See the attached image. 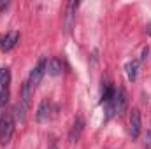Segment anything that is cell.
<instances>
[{
	"instance_id": "3",
	"label": "cell",
	"mask_w": 151,
	"mask_h": 149,
	"mask_svg": "<svg viewBox=\"0 0 151 149\" xmlns=\"http://www.w3.org/2000/svg\"><path fill=\"white\" fill-rule=\"evenodd\" d=\"M77 5H79V2H69L67 4V11H65V21H63V28H65V32L67 34H70L72 32V28H74V21H76V9H77Z\"/></svg>"
},
{
	"instance_id": "14",
	"label": "cell",
	"mask_w": 151,
	"mask_h": 149,
	"mask_svg": "<svg viewBox=\"0 0 151 149\" xmlns=\"http://www.w3.org/2000/svg\"><path fill=\"white\" fill-rule=\"evenodd\" d=\"M7 97H9V88H2V91H0V105L7 104Z\"/></svg>"
},
{
	"instance_id": "5",
	"label": "cell",
	"mask_w": 151,
	"mask_h": 149,
	"mask_svg": "<svg viewBox=\"0 0 151 149\" xmlns=\"http://www.w3.org/2000/svg\"><path fill=\"white\" fill-rule=\"evenodd\" d=\"M83 130H84V119H83L81 116H77L76 121H74V125H72V128H70V132H69V142H70V144H76V142L79 140Z\"/></svg>"
},
{
	"instance_id": "17",
	"label": "cell",
	"mask_w": 151,
	"mask_h": 149,
	"mask_svg": "<svg viewBox=\"0 0 151 149\" xmlns=\"http://www.w3.org/2000/svg\"><path fill=\"white\" fill-rule=\"evenodd\" d=\"M0 47H2V37H0Z\"/></svg>"
},
{
	"instance_id": "16",
	"label": "cell",
	"mask_w": 151,
	"mask_h": 149,
	"mask_svg": "<svg viewBox=\"0 0 151 149\" xmlns=\"http://www.w3.org/2000/svg\"><path fill=\"white\" fill-rule=\"evenodd\" d=\"M7 5H9V4H7V2H0V11H2V9H4V7H7Z\"/></svg>"
},
{
	"instance_id": "1",
	"label": "cell",
	"mask_w": 151,
	"mask_h": 149,
	"mask_svg": "<svg viewBox=\"0 0 151 149\" xmlns=\"http://www.w3.org/2000/svg\"><path fill=\"white\" fill-rule=\"evenodd\" d=\"M14 117L11 112L4 114L2 119H0V144L2 146H7L12 139V133H14Z\"/></svg>"
},
{
	"instance_id": "13",
	"label": "cell",
	"mask_w": 151,
	"mask_h": 149,
	"mask_svg": "<svg viewBox=\"0 0 151 149\" xmlns=\"http://www.w3.org/2000/svg\"><path fill=\"white\" fill-rule=\"evenodd\" d=\"M14 114H16V119L18 121H25V116H27V109L21 105V104H18L16 107H14Z\"/></svg>"
},
{
	"instance_id": "12",
	"label": "cell",
	"mask_w": 151,
	"mask_h": 149,
	"mask_svg": "<svg viewBox=\"0 0 151 149\" xmlns=\"http://www.w3.org/2000/svg\"><path fill=\"white\" fill-rule=\"evenodd\" d=\"M9 81H11V74L7 69H0V84L2 88H9Z\"/></svg>"
},
{
	"instance_id": "7",
	"label": "cell",
	"mask_w": 151,
	"mask_h": 149,
	"mask_svg": "<svg viewBox=\"0 0 151 149\" xmlns=\"http://www.w3.org/2000/svg\"><path fill=\"white\" fill-rule=\"evenodd\" d=\"M49 116H51V102L44 98V100L39 104V107H37L35 119H37L39 123H46V121L49 119Z\"/></svg>"
},
{
	"instance_id": "4",
	"label": "cell",
	"mask_w": 151,
	"mask_h": 149,
	"mask_svg": "<svg viewBox=\"0 0 151 149\" xmlns=\"http://www.w3.org/2000/svg\"><path fill=\"white\" fill-rule=\"evenodd\" d=\"M114 111L116 114H123V112L127 111V105H128V95H127V91L123 90V88H119L118 90V93H114Z\"/></svg>"
},
{
	"instance_id": "2",
	"label": "cell",
	"mask_w": 151,
	"mask_h": 149,
	"mask_svg": "<svg viewBox=\"0 0 151 149\" xmlns=\"http://www.w3.org/2000/svg\"><path fill=\"white\" fill-rule=\"evenodd\" d=\"M46 72H47V60H46V58H40L39 63L32 69V72H30L28 84H30L32 88H35L37 84H40V81H42V77H44Z\"/></svg>"
},
{
	"instance_id": "15",
	"label": "cell",
	"mask_w": 151,
	"mask_h": 149,
	"mask_svg": "<svg viewBox=\"0 0 151 149\" xmlns=\"http://www.w3.org/2000/svg\"><path fill=\"white\" fill-rule=\"evenodd\" d=\"M144 144H146L148 148H151V126L148 128V132H146V140H144Z\"/></svg>"
},
{
	"instance_id": "8",
	"label": "cell",
	"mask_w": 151,
	"mask_h": 149,
	"mask_svg": "<svg viewBox=\"0 0 151 149\" xmlns=\"http://www.w3.org/2000/svg\"><path fill=\"white\" fill-rule=\"evenodd\" d=\"M32 86L28 84V81L27 82H23V86H21V97H19V102L18 104H21L27 111H28V107H30V98H32Z\"/></svg>"
},
{
	"instance_id": "9",
	"label": "cell",
	"mask_w": 151,
	"mask_h": 149,
	"mask_svg": "<svg viewBox=\"0 0 151 149\" xmlns=\"http://www.w3.org/2000/svg\"><path fill=\"white\" fill-rule=\"evenodd\" d=\"M18 39H19V34H18V32H9L5 37H2V49L11 51V49L16 46Z\"/></svg>"
},
{
	"instance_id": "11",
	"label": "cell",
	"mask_w": 151,
	"mask_h": 149,
	"mask_svg": "<svg viewBox=\"0 0 151 149\" xmlns=\"http://www.w3.org/2000/svg\"><path fill=\"white\" fill-rule=\"evenodd\" d=\"M137 69H139V62H137V60H132V62H128V63L125 65L127 75H128V79H130L132 82L137 79Z\"/></svg>"
},
{
	"instance_id": "18",
	"label": "cell",
	"mask_w": 151,
	"mask_h": 149,
	"mask_svg": "<svg viewBox=\"0 0 151 149\" xmlns=\"http://www.w3.org/2000/svg\"><path fill=\"white\" fill-rule=\"evenodd\" d=\"M49 149H56V148H55V146H53V148H49Z\"/></svg>"
},
{
	"instance_id": "10",
	"label": "cell",
	"mask_w": 151,
	"mask_h": 149,
	"mask_svg": "<svg viewBox=\"0 0 151 149\" xmlns=\"http://www.w3.org/2000/svg\"><path fill=\"white\" fill-rule=\"evenodd\" d=\"M47 74L53 75V77H56V75L62 74V60H60V58L53 56V58L47 62Z\"/></svg>"
},
{
	"instance_id": "6",
	"label": "cell",
	"mask_w": 151,
	"mask_h": 149,
	"mask_svg": "<svg viewBox=\"0 0 151 149\" xmlns=\"http://www.w3.org/2000/svg\"><path fill=\"white\" fill-rule=\"evenodd\" d=\"M141 133V112L139 109H132L130 112V135L132 139H137Z\"/></svg>"
}]
</instances>
